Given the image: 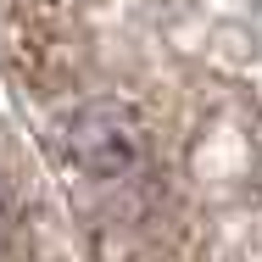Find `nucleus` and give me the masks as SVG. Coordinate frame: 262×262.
Here are the masks:
<instances>
[{
	"label": "nucleus",
	"instance_id": "f257e3e1",
	"mask_svg": "<svg viewBox=\"0 0 262 262\" xmlns=\"http://www.w3.org/2000/svg\"><path fill=\"white\" fill-rule=\"evenodd\" d=\"M73 151L90 173H123L134 162V134L112 117V112H90L78 128H73Z\"/></svg>",
	"mask_w": 262,
	"mask_h": 262
}]
</instances>
